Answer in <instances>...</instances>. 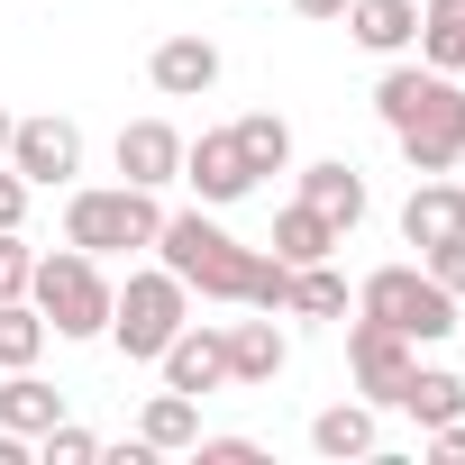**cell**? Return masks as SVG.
I'll return each mask as SVG.
<instances>
[{"label":"cell","mask_w":465,"mask_h":465,"mask_svg":"<svg viewBox=\"0 0 465 465\" xmlns=\"http://www.w3.org/2000/svg\"><path fill=\"white\" fill-rule=\"evenodd\" d=\"M146 83H155L164 101H201V92H219V46H210V37H164V46L146 55Z\"/></svg>","instance_id":"cell-14"},{"label":"cell","mask_w":465,"mask_h":465,"mask_svg":"<svg viewBox=\"0 0 465 465\" xmlns=\"http://www.w3.org/2000/svg\"><path fill=\"white\" fill-rule=\"evenodd\" d=\"M420 265L438 274V292H456V302H465V238H447V247H429Z\"/></svg>","instance_id":"cell-29"},{"label":"cell","mask_w":465,"mask_h":465,"mask_svg":"<svg viewBox=\"0 0 465 465\" xmlns=\"http://www.w3.org/2000/svg\"><path fill=\"white\" fill-rule=\"evenodd\" d=\"M110 274H101V256H83V247H55V256H37V274H28V302L46 311V329L55 338H110Z\"/></svg>","instance_id":"cell-4"},{"label":"cell","mask_w":465,"mask_h":465,"mask_svg":"<svg viewBox=\"0 0 465 465\" xmlns=\"http://www.w3.org/2000/svg\"><path fill=\"white\" fill-rule=\"evenodd\" d=\"M392 137H401V164L411 173H456L465 164V83L456 74H429Z\"/></svg>","instance_id":"cell-6"},{"label":"cell","mask_w":465,"mask_h":465,"mask_svg":"<svg viewBox=\"0 0 465 465\" xmlns=\"http://www.w3.org/2000/svg\"><path fill=\"white\" fill-rule=\"evenodd\" d=\"M302 19H347V0H292Z\"/></svg>","instance_id":"cell-32"},{"label":"cell","mask_w":465,"mask_h":465,"mask_svg":"<svg viewBox=\"0 0 465 465\" xmlns=\"http://www.w3.org/2000/svg\"><path fill=\"white\" fill-rule=\"evenodd\" d=\"M302 201H311V210L338 228V238H347V228H356L365 210H374V192H365V173H356L347 155H320V164H302Z\"/></svg>","instance_id":"cell-13"},{"label":"cell","mask_w":465,"mask_h":465,"mask_svg":"<svg viewBox=\"0 0 465 465\" xmlns=\"http://www.w3.org/2000/svg\"><path fill=\"white\" fill-rule=\"evenodd\" d=\"M392 411H411L420 429L465 420V374H447V365H411V383H401V401H392Z\"/></svg>","instance_id":"cell-21"},{"label":"cell","mask_w":465,"mask_h":465,"mask_svg":"<svg viewBox=\"0 0 465 465\" xmlns=\"http://www.w3.org/2000/svg\"><path fill=\"white\" fill-rule=\"evenodd\" d=\"M183 183H192L201 210H228V201L256 192V164L238 155V137H228V128H201V137H183Z\"/></svg>","instance_id":"cell-9"},{"label":"cell","mask_w":465,"mask_h":465,"mask_svg":"<svg viewBox=\"0 0 465 465\" xmlns=\"http://www.w3.org/2000/svg\"><path fill=\"white\" fill-rule=\"evenodd\" d=\"M311 447H320V456H338V465H347V456H374V447H383L374 401H329V411L311 420Z\"/></svg>","instance_id":"cell-18"},{"label":"cell","mask_w":465,"mask_h":465,"mask_svg":"<svg viewBox=\"0 0 465 465\" xmlns=\"http://www.w3.org/2000/svg\"><path fill=\"white\" fill-rule=\"evenodd\" d=\"M347 37H356L365 55H411L420 0H347Z\"/></svg>","instance_id":"cell-17"},{"label":"cell","mask_w":465,"mask_h":465,"mask_svg":"<svg viewBox=\"0 0 465 465\" xmlns=\"http://www.w3.org/2000/svg\"><path fill=\"white\" fill-rule=\"evenodd\" d=\"M155 374L173 383V392H228V320H183L173 329V347L155 356Z\"/></svg>","instance_id":"cell-10"},{"label":"cell","mask_w":465,"mask_h":465,"mask_svg":"<svg viewBox=\"0 0 465 465\" xmlns=\"http://www.w3.org/2000/svg\"><path fill=\"white\" fill-rule=\"evenodd\" d=\"M183 320H192V283L164 274V265H137V274L110 292V347H119L128 365H155Z\"/></svg>","instance_id":"cell-2"},{"label":"cell","mask_w":465,"mask_h":465,"mask_svg":"<svg viewBox=\"0 0 465 465\" xmlns=\"http://www.w3.org/2000/svg\"><path fill=\"white\" fill-rule=\"evenodd\" d=\"M420 64L429 74H465V0H420Z\"/></svg>","instance_id":"cell-20"},{"label":"cell","mask_w":465,"mask_h":465,"mask_svg":"<svg viewBox=\"0 0 465 465\" xmlns=\"http://www.w3.org/2000/svg\"><path fill=\"white\" fill-rule=\"evenodd\" d=\"M356 311H365V320H383V329H401L411 347L456 338V292H438V274H429V265H374V274L356 283Z\"/></svg>","instance_id":"cell-5"},{"label":"cell","mask_w":465,"mask_h":465,"mask_svg":"<svg viewBox=\"0 0 465 465\" xmlns=\"http://www.w3.org/2000/svg\"><path fill=\"white\" fill-rule=\"evenodd\" d=\"M46 338H55V329H46L37 302H0V374H10V365H37Z\"/></svg>","instance_id":"cell-25"},{"label":"cell","mask_w":465,"mask_h":465,"mask_svg":"<svg viewBox=\"0 0 465 465\" xmlns=\"http://www.w3.org/2000/svg\"><path fill=\"white\" fill-rule=\"evenodd\" d=\"M19 219H28V173L0 164V228H19Z\"/></svg>","instance_id":"cell-30"},{"label":"cell","mask_w":465,"mask_h":465,"mask_svg":"<svg viewBox=\"0 0 465 465\" xmlns=\"http://www.w3.org/2000/svg\"><path fill=\"white\" fill-rule=\"evenodd\" d=\"M401 238L429 256V247H447V238H465V192L447 183V173H420L411 183V201H401Z\"/></svg>","instance_id":"cell-12"},{"label":"cell","mask_w":465,"mask_h":465,"mask_svg":"<svg viewBox=\"0 0 465 465\" xmlns=\"http://www.w3.org/2000/svg\"><path fill=\"white\" fill-rule=\"evenodd\" d=\"M55 420H64V392H55L37 365H10V374H0V429H19V438L37 447Z\"/></svg>","instance_id":"cell-16"},{"label":"cell","mask_w":465,"mask_h":465,"mask_svg":"<svg viewBox=\"0 0 465 465\" xmlns=\"http://www.w3.org/2000/svg\"><path fill=\"white\" fill-rule=\"evenodd\" d=\"M119 183H137V192L183 183V128L173 119H128L119 128Z\"/></svg>","instance_id":"cell-11"},{"label":"cell","mask_w":465,"mask_h":465,"mask_svg":"<svg viewBox=\"0 0 465 465\" xmlns=\"http://www.w3.org/2000/svg\"><path fill=\"white\" fill-rule=\"evenodd\" d=\"M137 438H146L155 456H192V438H201V401L164 383V392L146 401V420H137Z\"/></svg>","instance_id":"cell-22"},{"label":"cell","mask_w":465,"mask_h":465,"mask_svg":"<svg viewBox=\"0 0 465 465\" xmlns=\"http://www.w3.org/2000/svg\"><path fill=\"white\" fill-rule=\"evenodd\" d=\"M0 164H19L28 173V192H55V183H74L83 173V128L74 119H55V110H37V119H19L10 128V155Z\"/></svg>","instance_id":"cell-8"},{"label":"cell","mask_w":465,"mask_h":465,"mask_svg":"<svg viewBox=\"0 0 465 465\" xmlns=\"http://www.w3.org/2000/svg\"><path fill=\"white\" fill-rule=\"evenodd\" d=\"M155 228H164V201L137 183H101V192L64 201V247H83V256H137V247H155Z\"/></svg>","instance_id":"cell-3"},{"label":"cell","mask_w":465,"mask_h":465,"mask_svg":"<svg viewBox=\"0 0 465 465\" xmlns=\"http://www.w3.org/2000/svg\"><path fill=\"white\" fill-rule=\"evenodd\" d=\"M456 83H465V74H456Z\"/></svg>","instance_id":"cell-34"},{"label":"cell","mask_w":465,"mask_h":465,"mask_svg":"<svg viewBox=\"0 0 465 465\" xmlns=\"http://www.w3.org/2000/svg\"><path fill=\"white\" fill-rule=\"evenodd\" d=\"M411 365H420V347L401 338V329H383V320H347V374H356V392L374 401V411H392L401 401V383H411Z\"/></svg>","instance_id":"cell-7"},{"label":"cell","mask_w":465,"mask_h":465,"mask_svg":"<svg viewBox=\"0 0 465 465\" xmlns=\"http://www.w3.org/2000/svg\"><path fill=\"white\" fill-rule=\"evenodd\" d=\"M283 365H292V338L274 329V311L228 320V383H274Z\"/></svg>","instance_id":"cell-15"},{"label":"cell","mask_w":465,"mask_h":465,"mask_svg":"<svg viewBox=\"0 0 465 465\" xmlns=\"http://www.w3.org/2000/svg\"><path fill=\"white\" fill-rule=\"evenodd\" d=\"M265 247H274L283 265H320V256H338L347 238H338V228H329L311 201H283V210H274V238H265Z\"/></svg>","instance_id":"cell-19"},{"label":"cell","mask_w":465,"mask_h":465,"mask_svg":"<svg viewBox=\"0 0 465 465\" xmlns=\"http://www.w3.org/2000/svg\"><path fill=\"white\" fill-rule=\"evenodd\" d=\"M28 274H37V247L19 228H0V302H28Z\"/></svg>","instance_id":"cell-26"},{"label":"cell","mask_w":465,"mask_h":465,"mask_svg":"<svg viewBox=\"0 0 465 465\" xmlns=\"http://www.w3.org/2000/svg\"><path fill=\"white\" fill-rule=\"evenodd\" d=\"M37 456H46V465H92V456H101V438H92V429H74V420H55V429L37 438Z\"/></svg>","instance_id":"cell-27"},{"label":"cell","mask_w":465,"mask_h":465,"mask_svg":"<svg viewBox=\"0 0 465 465\" xmlns=\"http://www.w3.org/2000/svg\"><path fill=\"white\" fill-rule=\"evenodd\" d=\"M283 320H347V274H338L329 256H320V265H292Z\"/></svg>","instance_id":"cell-23"},{"label":"cell","mask_w":465,"mask_h":465,"mask_svg":"<svg viewBox=\"0 0 465 465\" xmlns=\"http://www.w3.org/2000/svg\"><path fill=\"white\" fill-rule=\"evenodd\" d=\"M192 456H201V465H265V447H256V438H210V429L192 438Z\"/></svg>","instance_id":"cell-28"},{"label":"cell","mask_w":465,"mask_h":465,"mask_svg":"<svg viewBox=\"0 0 465 465\" xmlns=\"http://www.w3.org/2000/svg\"><path fill=\"white\" fill-rule=\"evenodd\" d=\"M155 265L183 274L201 302H228V311H274V320H283V292H292V265H283L274 247H238L210 210H164Z\"/></svg>","instance_id":"cell-1"},{"label":"cell","mask_w":465,"mask_h":465,"mask_svg":"<svg viewBox=\"0 0 465 465\" xmlns=\"http://www.w3.org/2000/svg\"><path fill=\"white\" fill-rule=\"evenodd\" d=\"M228 137H238V155L256 164V183L292 164V128H283V110H247V119H228Z\"/></svg>","instance_id":"cell-24"},{"label":"cell","mask_w":465,"mask_h":465,"mask_svg":"<svg viewBox=\"0 0 465 465\" xmlns=\"http://www.w3.org/2000/svg\"><path fill=\"white\" fill-rule=\"evenodd\" d=\"M10 128H19V119H10V110H0V155H10Z\"/></svg>","instance_id":"cell-33"},{"label":"cell","mask_w":465,"mask_h":465,"mask_svg":"<svg viewBox=\"0 0 465 465\" xmlns=\"http://www.w3.org/2000/svg\"><path fill=\"white\" fill-rule=\"evenodd\" d=\"M420 438H429L438 465H465V420H438V429H420Z\"/></svg>","instance_id":"cell-31"}]
</instances>
